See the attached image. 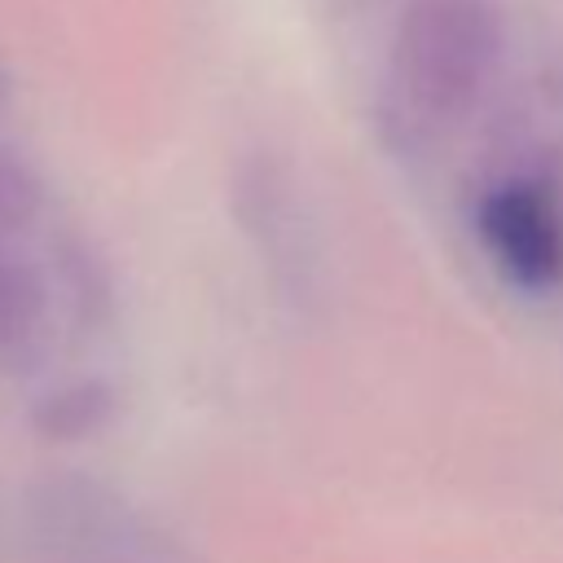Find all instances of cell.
<instances>
[{
	"label": "cell",
	"mask_w": 563,
	"mask_h": 563,
	"mask_svg": "<svg viewBox=\"0 0 563 563\" xmlns=\"http://www.w3.org/2000/svg\"><path fill=\"white\" fill-rule=\"evenodd\" d=\"M506 53L493 0H405L387 40L383 114L409 136L466 119L493 88Z\"/></svg>",
	"instance_id": "cell-1"
},
{
	"label": "cell",
	"mask_w": 563,
	"mask_h": 563,
	"mask_svg": "<svg viewBox=\"0 0 563 563\" xmlns=\"http://www.w3.org/2000/svg\"><path fill=\"white\" fill-rule=\"evenodd\" d=\"M26 515L40 563H198L163 519L97 475H44Z\"/></svg>",
	"instance_id": "cell-2"
},
{
	"label": "cell",
	"mask_w": 563,
	"mask_h": 563,
	"mask_svg": "<svg viewBox=\"0 0 563 563\" xmlns=\"http://www.w3.org/2000/svg\"><path fill=\"white\" fill-rule=\"evenodd\" d=\"M471 224L506 286L523 295L563 286V185L545 167H519L488 180L471 207Z\"/></svg>",
	"instance_id": "cell-3"
},
{
	"label": "cell",
	"mask_w": 563,
	"mask_h": 563,
	"mask_svg": "<svg viewBox=\"0 0 563 563\" xmlns=\"http://www.w3.org/2000/svg\"><path fill=\"white\" fill-rule=\"evenodd\" d=\"M233 216L251 233V242L282 273L290 268L299 282V216L286 167L273 154H246L233 172Z\"/></svg>",
	"instance_id": "cell-4"
},
{
	"label": "cell",
	"mask_w": 563,
	"mask_h": 563,
	"mask_svg": "<svg viewBox=\"0 0 563 563\" xmlns=\"http://www.w3.org/2000/svg\"><path fill=\"white\" fill-rule=\"evenodd\" d=\"M53 325V273L13 238H0V365L26 369Z\"/></svg>",
	"instance_id": "cell-5"
},
{
	"label": "cell",
	"mask_w": 563,
	"mask_h": 563,
	"mask_svg": "<svg viewBox=\"0 0 563 563\" xmlns=\"http://www.w3.org/2000/svg\"><path fill=\"white\" fill-rule=\"evenodd\" d=\"M123 409L119 383L106 374H66L31 400V431L44 444H88L114 427Z\"/></svg>",
	"instance_id": "cell-6"
},
{
	"label": "cell",
	"mask_w": 563,
	"mask_h": 563,
	"mask_svg": "<svg viewBox=\"0 0 563 563\" xmlns=\"http://www.w3.org/2000/svg\"><path fill=\"white\" fill-rule=\"evenodd\" d=\"M53 282H62L66 303H70V312H75L79 321H97V317L106 312V299H110V273H106L101 255H97L79 233L57 238Z\"/></svg>",
	"instance_id": "cell-7"
},
{
	"label": "cell",
	"mask_w": 563,
	"mask_h": 563,
	"mask_svg": "<svg viewBox=\"0 0 563 563\" xmlns=\"http://www.w3.org/2000/svg\"><path fill=\"white\" fill-rule=\"evenodd\" d=\"M44 211V180L40 172L0 141V238H18Z\"/></svg>",
	"instance_id": "cell-8"
},
{
	"label": "cell",
	"mask_w": 563,
	"mask_h": 563,
	"mask_svg": "<svg viewBox=\"0 0 563 563\" xmlns=\"http://www.w3.org/2000/svg\"><path fill=\"white\" fill-rule=\"evenodd\" d=\"M378 0H330V13H339V18H356V13H365V9H374Z\"/></svg>",
	"instance_id": "cell-9"
},
{
	"label": "cell",
	"mask_w": 563,
	"mask_h": 563,
	"mask_svg": "<svg viewBox=\"0 0 563 563\" xmlns=\"http://www.w3.org/2000/svg\"><path fill=\"white\" fill-rule=\"evenodd\" d=\"M9 97H13V75H9V66H4V57H0V110L9 106Z\"/></svg>",
	"instance_id": "cell-10"
}]
</instances>
